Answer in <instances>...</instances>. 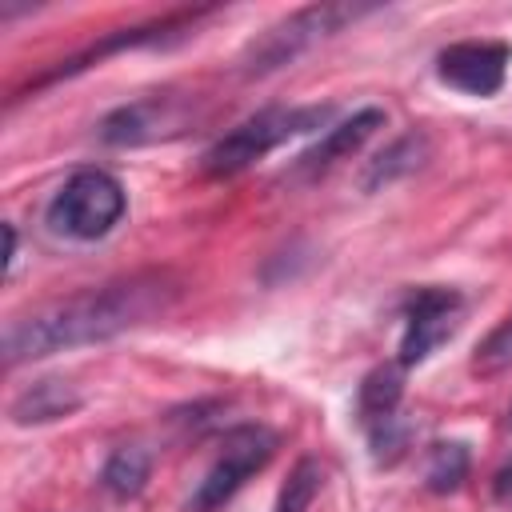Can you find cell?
Returning a JSON list of instances; mask_svg holds the SVG:
<instances>
[{
	"mask_svg": "<svg viewBox=\"0 0 512 512\" xmlns=\"http://www.w3.org/2000/svg\"><path fill=\"white\" fill-rule=\"evenodd\" d=\"M176 292L180 288L168 276L144 272V276H128V280H116L104 288L76 292L68 300L28 312V316H16L4 324V340H0L4 364L16 368L24 360H40V356H52L64 348L112 340V336L140 328V324L156 320L160 312H168Z\"/></svg>",
	"mask_w": 512,
	"mask_h": 512,
	"instance_id": "obj_1",
	"label": "cell"
},
{
	"mask_svg": "<svg viewBox=\"0 0 512 512\" xmlns=\"http://www.w3.org/2000/svg\"><path fill=\"white\" fill-rule=\"evenodd\" d=\"M332 116V104H308V108H264L256 116H248L244 124H236L228 136H220L208 152H204V172L208 176H236L244 168H252L256 160H264L272 148L288 144L292 136L316 132L324 120Z\"/></svg>",
	"mask_w": 512,
	"mask_h": 512,
	"instance_id": "obj_2",
	"label": "cell"
},
{
	"mask_svg": "<svg viewBox=\"0 0 512 512\" xmlns=\"http://www.w3.org/2000/svg\"><path fill=\"white\" fill-rule=\"evenodd\" d=\"M372 4H348V0H336V4H308V8H296L288 12L284 20H276L272 28H264L240 56V72L244 76H264V72H276L284 64H292L300 52H308L312 44L328 40L332 32H340L344 24L368 16Z\"/></svg>",
	"mask_w": 512,
	"mask_h": 512,
	"instance_id": "obj_3",
	"label": "cell"
},
{
	"mask_svg": "<svg viewBox=\"0 0 512 512\" xmlns=\"http://www.w3.org/2000/svg\"><path fill=\"white\" fill-rule=\"evenodd\" d=\"M124 208H128V196L112 172L80 168L48 200L44 220L52 224V232H60L68 240H100L120 224Z\"/></svg>",
	"mask_w": 512,
	"mask_h": 512,
	"instance_id": "obj_4",
	"label": "cell"
},
{
	"mask_svg": "<svg viewBox=\"0 0 512 512\" xmlns=\"http://www.w3.org/2000/svg\"><path fill=\"white\" fill-rule=\"evenodd\" d=\"M276 444H280V436L272 428H264V424H240V428H232L224 436V452L216 456V464L208 468V476L196 484L188 508L192 512H216V508H224L244 488V480L272 460Z\"/></svg>",
	"mask_w": 512,
	"mask_h": 512,
	"instance_id": "obj_5",
	"label": "cell"
},
{
	"mask_svg": "<svg viewBox=\"0 0 512 512\" xmlns=\"http://www.w3.org/2000/svg\"><path fill=\"white\" fill-rule=\"evenodd\" d=\"M464 316V296L456 288H420L408 300L404 312V336H400V364H424L456 328Z\"/></svg>",
	"mask_w": 512,
	"mask_h": 512,
	"instance_id": "obj_6",
	"label": "cell"
},
{
	"mask_svg": "<svg viewBox=\"0 0 512 512\" xmlns=\"http://www.w3.org/2000/svg\"><path fill=\"white\" fill-rule=\"evenodd\" d=\"M512 48L504 40H460L436 56V76L468 96H496L508 72Z\"/></svg>",
	"mask_w": 512,
	"mask_h": 512,
	"instance_id": "obj_7",
	"label": "cell"
},
{
	"mask_svg": "<svg viewBox=\"0 0 512 512\" xmlns=\"http://www.w3.org/2000/svg\"><path fill=\"white\" fill-rule=\"evenodd\" d=\"M388 124V116H384V108H360V112H352L344 124H336V128H328L300 160H296V172L300 176H324L328 168H336L340 160H348L352 152H360L380 128Z\"/></svg>",
	"mask_w": 512,
	"mask_h": 512,
	"instance_id": "obj_8",
	"label": "cell"
},
{
	"mask_svg": "<svg viewBox=\"0 0 512 512\" xmlns=\"http://www.w3.org/2000/svg\"><path fill=\"white\" fill-rule=\"evenodd\" d=\"M80 404H84V396L76 392L72 380L44 376V380L28 384V388L8 404V416H12V424H52V420L72 416Z\"/></svg>",
	"mask_w": 512,
	"mask_h": 512,
	"instance_id": "obj_9",
	"label": "cell"
},
{
	"mask_svg": "<svg viewBox=\"0 0 512 512\" xmlns=\"http://www.w3.org/2000/svg\"><path fill=\"white\" fill-rule=\"evenodd\" d=\"M168 124H176V120L168 116V104H160L156 96H148V100L124 104V108H116L112 116H104L100 140H104V144H144V140H156Z\"/></svg>",
	"mask_w": 512,
	"mask_h": 512,
	"instance_id": "obj_10",
	"label": "cell"
},
{
	"mask_svg": "<svg viewBox=\"0 0 512 512\" xmlns=\"http://www.w3.org/2000/svg\"><path fill=\"white\" fill-rule=\"evenodd\" d=\"M428 152H432V144H428L424 132H408V136L392 140V144L368 164V172H364V192H376L380 184H392V180H400V176H412V172L428 160Z\"/></svg>",
	"mask_w": 512,
	"mask_h": 512,
	"instance_id": "obj_11",
	"label": "cell"
},
{
	"mask_svg": "<svg viewBox=\"0 0 512 512\" xmlns=\"http://www.w3.org/2000/svg\"><path fill=\"white\" fill-rule=\"evenodd\" d=\"M400 396H404V364H380L364 376L360 384V396H356V408H360V420L364 428L384 420V416H396L400 408Z\"/></svg>",
	"mask_w": 512,
	"mask_h": 512,
	"instance_id": "obj_12",
	"label": "cell"
},
{
	"mask_svg": "<svg viewBox=\"0 0 512 512\" xmlns=\"http://www.w3.org/2000/svg\"><path fill=\"white\" fill-rule=\"evenodd\" d=\"M148 476H152V452L140 448V444H124V448H116V452L108 456V464H104V472H100V484H104L116 500H132V496L144 492Z\"/></svg>",
	"mask_w": 512,
	"mask_h": 512,
	"instance_id": "obj_13",
	"label": "cell"
},
{
	"mask_svg": "<svg viewBox=\"0 0 512 512\" xmlns=\"http://www.w3.org/2000/svg\"><path fill=\"white\" fill-rule=\"evenodd\" d=\"M464 476H468V444H460V440H436L428 448V464H424L428 492L448 496V492H456L464 484Z\"/></svg>",
	"mask_w": 512,
	"mask_h": 512,
	"instance_id": "obj_14",
	"label": "cell"
},
{
	"mask_svg": "<svg viewBox=\"0 0 512 512\" xmlns=\"http://www.w3.org/2000/svg\"><path fill=\"white\" fill-rule=\"evenodd\" d=\"M320 484H324L320 464H316L312 456H304V460L288 472V480H284V488H280V496H276V508H272V512H308V504L316 500Z\"/></svg>",
	"mask_w": 512,
	"mask_h": 512,
	"instance_id": "obj_15",
	"label": "cell"
},
{
	"mask_svg": "<svg viewBox=\"0 0 512 512\" xmlns=\"http://www.w3.org/2000/svg\"><path fill=\"white\" fill-rule=\"evenodd\" d=\"M368 440H372L376 464H396L408 448V424L400 416H384V420L368 424Z\"/></svg>",
	"mask_w": 512,
	"mask_h": 512,
	"instance_id": "obj_16",
	"label": "cell"
},
{
	"mask_svg": "<svg viewBox=\"0 0 512 512\" xmlns=\"http://www.w3.org/2000/svg\"><path fill=\"white\" fill-rule=\"evenodd\" d=\"M472 368H476V372H484V376L512 368V316H508L500 328H492V332H488V340L476 348Z\"/></svg>",
	"mask_w": 512,
	"mask_h": 512,
	"instance_id": "obj_17",
	"label": "cell"
},
{
	"mask_svg": "<svg viewBox=\"0 0 512 512\" xmlns=\"http://www.w3.org/2000/svg\"><path fill=\"white\" fill-rule=\"evenodd\" d=\"M492 496H496L504 508H512V460L492 476Z\"/></svg>",
	"mask_w": 512,
	"mask_h": 512,
	"instance_id": "obj_18",
	"label": "cell"
},
{
	"mask_svg": "<svg viewBox=\"0 0 512 512\" xmlns=\"http://www.w3.org/2000/svg\"><path fill=\"white\" fill-rule=\"evenodd\" d=\"M12 260H16V228L4 224V272L12 268Z\"/></svg>",
	"mask_w": 512,
	"mask_h": 512,
	"instance_id": "obj_19",
	"label": "cell"
},
{
	"mask_svg": "<svg viewBox=\"0 0 512 512\" xmlns=\"http://www.w3.org/2000/svg\"><path fill=\"white\" fill-rule=\"evenodd\" d=\"M508 428H512V408H508Z\"/></svg>",
	"mask_w": 512,
	"mask_h": 512,
	"instance_id": "obj_20",
	"label": "cell"
}]
</instances>
